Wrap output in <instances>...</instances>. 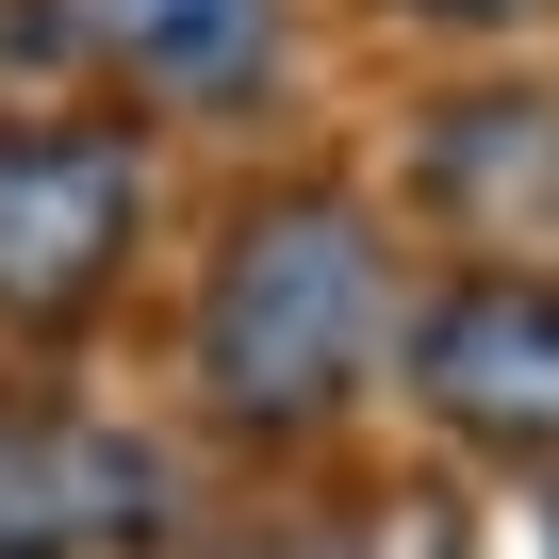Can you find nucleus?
<instances>
[{
  "label": "nucleus",
  "mask_w": 559,
  "mask_h": 559,
  "mask_svg": "<svg viewBox=\"0 0 559 559\" xmlns=\"http://www.w3.org/2000/svg\"><path fill=\"white\" fill-rule=\"evenodd\" d=\"M395 346H412L395 330V247H379V214L346 181H263V198H230L198 297H181V379H198L214 428L313 444V428H346L379 395Z\"/></svg>",
  "instance_id": "f257e3e1"
},
{
  "label": "nucleus",
  "mask_w": 559,
  "mask_h": 559,
  "mask_svg": "<svg viewBox=\"0 0 559 559\" xmlns=\"http://www.w3.org/2000/svg\"><path fill=\"white\" fill-rule=\"evenodd\" d=\"M148 132L83 99H0V330H83L148 247Z\"/></svg>",
  "instance_id": "f03ea898"
},
{
  "label": "nucleus",
  "mask_w": 559,
  "mask_h": 559,
  "mask_svg": "<svg viewBox=\"0 0 559 559\" xmlns=\"http://www.w3.org/2000/svg\"><path fill=\"white\" fill-rule=\"evenodd\" d=\"M412 412L510 477H559V263H461L412 313Z\"/></svg>",
  "instance_id": "7ed1b4c3"
},
{
  "label": "nucleus",
  "mask_w": 559,
  "mask_h": 559,
  "mask_svg": "<svg viewBox=\"0 0 559 559\" xmlns=\"http://www.w3.org/2000/svg\"><path fill=\"white\" fill-rule=\"evenodd\" d=\"M165 526H181V477L148 428L0 395V559H148Z\"/></svg>",
  "instance_id": "20e7f679"
},
{
  "label": "nucleus",
  "mask_w": 559,
  "mask_h": 559,
  "mask_svg": "<svg viewBox=\"0 0 559 559\" xmlns=\"http://www.w3.org/2000/svg\"><path fill=\"white\" fill-rule=\"evenodd\" d=\"M412 214L477 263H559V83H461L412 116Z\"/></svg>",
  "instance_id": "39448f33"
},
{
  "label": "nucleus",
  "mask_w": 559,
  "mask_h": 559,
  "mask_svg": "<svg viewBox=\"0 0 559 559\" xmlns=\"http://www.w3.org/2000/svg\"><path fill=\"white\" fill-rule=\"evenodd\" d=\"M17 34L181 116H230L280 83V0H17Z\"/></svg>",
  "instance_id": "423d86ee"
},
{
  "label": "nucleus",
  "mask_w": 559,
  "mask_h": 559,
  "mask_svg": "<svg viewBox=\"0 0 559 559\" xmlns=\"http://www.w3.org/2000/svg\"><path fill=\"white\" fill-rule=\"evenodd\" d=\"M247 559H461V510L444 493H395L379 526H297V543H247Z\"/></svg>",
  "instance_id": "0eeeda50"
},
{
  "label": "nucleus",
  "mask_w": 559,
  "mask_h": 559,
  "mask_svg": "<svg viewBox=\"0 0 559 559\" xmlns=\"http://www.w3.org/2000/svg\"><path fill=\"white\" fill-rule=\"evenodd\" d=\"M362 17H395V34H461V50H493V34H543L559 0H362Z\"/></svg>",
  "instance_id": "6e6552de"
},
{
  "label": "nucleus",
  "mask_w": 559,
  "mask_h": 559,
  "mask_svg": "<svg viewBox=\"0 0 559 559\" xmlns=\"http://www.w3.org/2000/svg\"><path fill=\"white\" fill-rule=\"evenodd\" d=\"M543 559H559V477H543Z\"/></svg>",
  "instance_id": "1a4fd4ad"
}]
</instances>
